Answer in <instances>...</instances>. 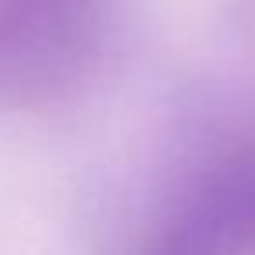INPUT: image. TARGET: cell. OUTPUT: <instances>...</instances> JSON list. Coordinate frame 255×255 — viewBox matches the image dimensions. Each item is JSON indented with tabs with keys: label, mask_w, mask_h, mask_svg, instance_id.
<instances>
[{
	"label": "cell",
	"mask_w": 255,
	"mask_h": 255,
	"mask_svg": "<svg viewBox=\"0 0 255 255\" xmlns=\"http://www.w3.org/2000/svg\"><path fill=\"white\" fill-rule=\"evenodd\" d=\"M255 252V154L213 157L157 217L143 255H248Z\"/></svg>",
	"instance_id": "2"
},
{
	"label": "cell",
	"mask_w": 255,
	"mask_h": 255,
	"mask_svg": "<svg viewBox=\"0 0 255 255\" xmlns=\"http://www.w3.org/2000/svg\"><path fill=\"white\" fill-rule=\"evenodd\" d=\"M102 28L105 0H0V98L35 102L77 84Z\"/></svg>",
	"instance_id": "1"
}]
</instances>
